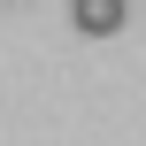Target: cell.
<instances>
[{
  "label": "cell",
  "mask_w": 146,
  "mask_h": 146,
  "mask_svg": "<svg viewBox=\"0 0 146 146\" xmlns=\"http://www.w3.org/2000/svg\"><path fill=\"white\" fill-rule=\"evenodd\" d=\"M123 15H131V0H69V23H77L85 38H115Z\"/></svg>",
  "instance_id": "1"
}]
</instances>
